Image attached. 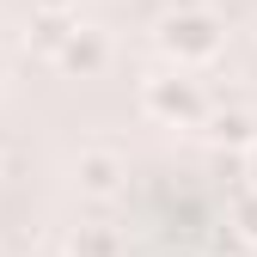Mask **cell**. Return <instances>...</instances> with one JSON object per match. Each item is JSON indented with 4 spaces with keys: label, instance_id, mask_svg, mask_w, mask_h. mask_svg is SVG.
Masks as SVG:
<instances>
[{
    "label": "cell",
    "instance_id": "cell-2",
    "mask_svg": "<svg viewBox=\"0 0 257 257\" xmlns=\"http://www.w3.org/2000/svg\"><path fill=\"white\" fill-rule=\"evenodd\" d=\"M141 104H147V116H159V122H202L208 116V98H202V86L196 80H147V92H141Z\"/></svg>",
    "mask_w": 257,
    "mask_h": 257
},
{
    "label": "cell",
    "instance_id": "cell-4",
    "mask_svg": "<svg viewBox=\"0 0 257 257\" xmlns=\"http://www.w3.org/2000/svg\"><path fill=\"white\" fill-rule=\"evenodd\" d=\"M55 61H61V74H98L104 61H110V43H104V31H92V25H74V37L55 49Z\"/></svg>",
    "mask_w": 257,
    "mask_h": 257
},
{
    "label": "cell",
    "instance_id": "cell-1",
    "mask_svg": "<svg viewBox=\"0 0 257 257\" xmlns=\"http://www.w3.org/2000/svg\"><path fill=\"white\" fill-rule=\"evenodd\" d=\"M159 43H166L172 61H208L220 49V19L202 13V7H190V13H172L166 25H159Z\"/></svg>",
    "mask_w": 257,
    "mask_h": 257
},
{
    "label": "cell",
    "instance_id": "cell-3",
    "mask_svg": "<svg viewBox=\"0 0 257 257\" xmlns=\"http://www.w3.org/2000/svg\"><path fill=\"white\" fill-rule=\"evenodd\" d=\"M74 178H80L86 196H116L122 178H128V166H122V153H110V147H86L80 166H74Z\"/></svg>",
    "mask_w": 257,
    "mask_h": 257
},
{
    "label": "cell",
    "instance_id": "cell-6",
    "mask_svg": "<svg viewBox=\"0 0 257 257\" xmlns=\"http://www.w3.org/2000/svg\"><path fill=\"white\" fill-rule=\"evenodd\" d=\"M68 37H74V19H68V13H37V25H31V49L55 55Z\"/></svg>",
    "mask_w": 257,
    "mask_h": 257
},
{
    "label": "cell",
    "instance_id": "cell-7",
    "mask_svg": "<svg viewBox=\"0 0 257 257\" xmlns=\"http://www.w3.org/2000/svg\"><path fill=\"white\" fill-rule=\"evenodd\" d=\"M68 257H116V233L110 227H80L74 245H68Z\"/></svg>",
    "mask_w": 257,
    "mask_h": 257
},
{
    "label": "cell",
    "instance_id": "cell-5",
    "mask_svg": "<svg viewBox=\"0 0 257 257\" xmlns=\"http://www.w3.org/2000/svg\"><path fill=\"white\" fill-rule=\"evenodd\" d=\"M208 141L214 147H251L257 141V122L245 110H220V116H208Z\"/></svg>",
    "mask_w": 257,
    "mask_h": 257
},
{
    "label": "cell",
    "instance_id": "cell-8",
    "mask_svg": "<svg viewBox=\"0 0 257 257\" xmlns=\"http://www.w3.org/2000/svg\"><path fill=\"white\" fill-rule=\"evenodd\" d=\"M233 220H239V233H245V239H257V190L239 202V214H233Z\"/></svg>",
    "mask_w": 257,
    "mask_h": 257
},
{
    "label": "cell",
    "instance_id": "cell-9",
    "mask_svg": "<svg viewBox=\"0 0 257 257\" xmlns=\"http://www.w3.org/2000/svg\"><path fill=\"white\" fill-rule=\"evenodd\" d=\"M37 13H74V0H37Z\"/></svg>",
    "mask_w": 257,
    "mask_h": 257
},
{
    "label": "cell",
    "instance_id": "cell-10",
    "mask_svg": "<svg viewBox=\"0 0 257 257\" xmlns=\"http://www.w3.org/2000/svg\"><path fill=\"white\" fill-rule=\"evenodd\" d=\"M251 190H257V141H251Z\"/></svg>",
    "mask_w": 257,
    "mask_h": 257
}]
</instances>
